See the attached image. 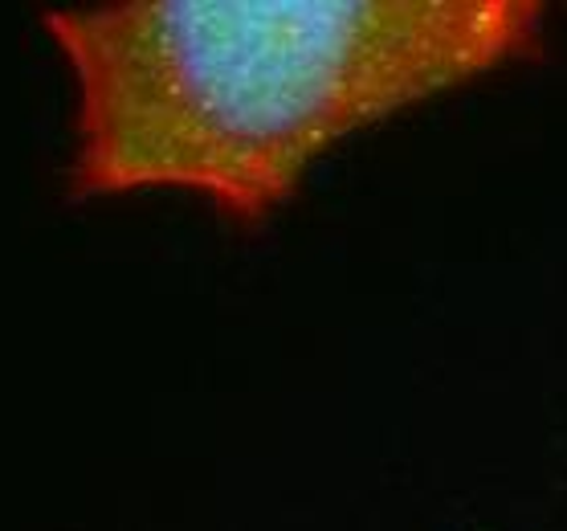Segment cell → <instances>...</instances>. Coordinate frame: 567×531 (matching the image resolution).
Instances as JSON below:
<instances>
[{
	"instance_id": "cell-1",
	"label": "cell",
	"mask_w": 567,
	"mask_h": 531,
	"mask_svg": "<svg viewBox=\"0 0 567 531\" xmlns=\"http://www.w3.org/2000/svg\"><path fill=\"white\" fill-rule=\"evenodd\" d=\"M539 0H115L45 9L74 74L70 196L184 188L261 225L355 131L543 53Z\"/></svg>"
}]
</instances>
